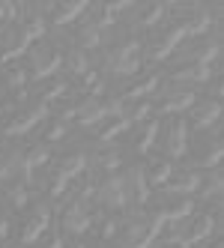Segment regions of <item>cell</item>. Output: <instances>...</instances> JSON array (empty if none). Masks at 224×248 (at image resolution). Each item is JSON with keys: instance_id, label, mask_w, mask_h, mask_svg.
Returning <instances> with one entry per match:
<instances>
[{"instance_id": "obj_11", "label": "cell", "mask_w": 224, "mask_h": 248, "mask_svg": "<svg viewBox=\"0 0 224 248\" xmlns=\"http://www.w3.org/2000/svg\"><path fill=\"white\" fill-rule=\"evenodd\" d=\"M200 186H203V176L197 173V170H182V173H174L170 180L162 186L164 191H170V194H194V191H200Z\"/></svg>"}, {"instance_id": "obj_44", "label": "cell", "mask_w": 224, "mask_h": 248, "mask_svg": "<svg viewBox=\"0 0 224 248\" xmlns=\"http://www.w3.org/2000/svg\"><path fill=\"white\" fill-rule=\"evenodd\" d=\"M15 248H24V245H15Z\"/></svg>"}, {"instance_id": "obj_30", "label": "cell", "mask_w": 224, "mask_h": 248, "mask_svg": "<svg viewBox=\"0 0 224 248\" xmlns=\"http://www.w3.org/2000/svg\"><path fill=\"white\" fill-rule=\"evenodd\" d=\"M9 203H12L15 209H24V206L30 203V186L12 183V186H9Z\"/></svg>"}, {"instance_id": "obj_43", "label": "cell", "mask_w": 224, "mask_h": 248, "mask_svg": "<svg viewBox=\"0 0 224 248\" xmlns=\"http://www.w3.org/2000/svg\"><path fill=\"white\" fill-rule=\"evenodd\" d=\"M75 248H84V245H81V242H78V245H75Z\"/></svg>"}, {"instance_id": "obj_7", "label": "cell", "mask_w": 224, "mask_h": 248, "mask_svg": "<svg viewBox=\"0 0 224 248\" xmlns=\"http://www.w3.org/2000/svg\"><path fill=\"white\" fill-rule=\"evenodd\" d=\"M212 233H215V216H212V212H203V216H197V218L192 221V227H188L185 233H179V248L206 242Z\"/></svg>"}, {"instance_id": "obj_37", "label": "cell", "mask_w": 224, "mask_h": 248, "mask_svg": "<svg viewBox=\"0 0 224 248\" xmlns=\"http://www.w3.org/2000/svg\"><path fill=\"white\" fill-rule=\"evenodd\" d=\"M66 183H69V180H63L60 173H54V176H51V183H48V186H51L48 194H51V198H60V194L66 191Z\"/></svg>"}, {"instance_id": "obj_22", "label": "cell", "mask_w": 224, "mask_h": 248, "mask_svg": "<svg viewBox=\"0 0 224 248\" xmlns=\"http://www.w3.org/2000/svg\"><path fill=\"white\" fill-rule=\"evenodd\" d=\"M75 42H78V48H81V51H87V48H99L105 39H102V30H99V24H96V21H84V24L78 27Z\"/></svg>"}, {"instance_id": "obj_33", "label": "cell", "mask_w": 224, "mask_h": 248, "mask_svg": "<svg viewBox=\"0 0 224 248\" xmlns=\"http://www.w3.org/2000/svg\"><path fill=\"white\" fill-rule=\"evenodd\" d=\"M66 90H69V84H66V81H54V84H48V87H45V93H42V105H51L54 99H63V96H66Z\"/></svg>"}, {"instance_id": "obj_10", "label": "cell", "mask_w": 224, "mask_h": 248, "mask_svg": "<svg viewBox=\"0 0 224 248\" xmlns=\"http://www.w3.org/2000/svg\"><path fill=\"white\" fill-rule=\"evenodd\" d=\"M90 224H93L90 209H87V203H81V201H75L72 206L63 212V230H66V233H87Z\"/></svg>"}, {"instance_id": "obj_32", "label": "cell", "mask_w": 224, "mask_h": 248, "mask_svg": "<svg viewBox=\"0 0 224 248\" xmlns=\"http://www.w3.org/2000/svg\"><path fill=\"white\" fill-rule=\"evenodd\" d=\"M192 209H194V201H192V198H185V201H179L177 206L164 209V216H167V224H174V221H182V218H188V216H192Z\"/></svg>"}, {"instance_id": "obj_27", "label": "cell", "mask_w": 224, "mask_h": 248, "mask_svg": "<svg viewBox=\"0 0 224 248\" xmlns=\"http://www.w3.org/2000/svg\"><path fill=\"white\" fill-rule=\"evenodd\" d=\"M3 78H6V87H9V90H24V84H27V69L18 66V63H9L6 72H3Z\"/></svg>"}, {"instance_id": "obj_40", "label": "cell", "mask_w": 224, "mask_h": 248, "mask_svg": "<svg viewBox=\"0 0 224 248\" xmlns=\"http://www.w3.org/2000/svg\"><path fill=\"white\" fill-rule=\"evenodd\" d=\"M9 233H12V224L0 218V239H9Z\"/></svg>"}, {"instance_id": "obj_23", "label": "cell", "mask_w": 224, "mask_h": 248, "mask_svg": "<svg viewBox=\"0 0 224 248\" xmlns=\"http://www.w3.org/2000/svg\"><path fill=\"white\" fill-rule=\"evenodd\" d=\"M63 66H69V72L72 75H87L90 72V60H87V51H81V48H72L69 54H63Z\"/></svg>"}, {"instance_id": "obj_24", "label": "cell", "mask_w": 224, "mask_h": 248, "mask_svg": "<svg viewBox=\"0 0 224 248\" xmlns=\"http://www.w3.org/2000/svg\"><path fill=\"white\" fill-rule=\"evenodd\" d=\"M159 84H162L159 75H149V78H144V81H134L129 90H126L123 102H126V99H144V96H152V93L159 90Z\"/></svg>"}, {"instance_id": "obj_17", "label": "cell", "mask_w": 224, "mask_h": 248, "mask_svg": "<svg viewBox=\"0 0 224 248\" xmlns=\"http://www.w3.org/2000/svg\"><path fill=\"white\" fill-rule=\"evenodd\" d=\"M21 158H24L21 150H6L3 155H0V183H15V180H18Z\"/></svg>"}, {"instance_id": "obj_3", "label": "cell", "mask_w": 224, "mask_h": 248, "mask_svg": "<svg viewBox=\"0 0 224 248\" xmlns=\"http://www.w3.org/2000/svg\"><path fill=\"white\" fill-rule=\"evenodd\" d=\"M33 69H27V81H42V78H51L57 72V69L63 66V54L57 48H33V57H30Z\"/></svg>"}, {"instance_id": "obj_14", "label": "cell", "mask_w": 224, "mask_h": 248, "mask_svg": "<svg viewBox=\"0 0 224 248\" xmlns=\"http://www.w3.org/2000/svg\"><path fill=\"white\" fill-rule=\"evenodd\" d=\"M48 162H51V150H48V144H39V147L27 150V153H24V158H21L24 186H30V183H33V170L42 168V165H48Z\"/></svg>"}, {"instance_id": "obj_45", "label": "cell", "mask_w": 224, "mask_h": 248, "mask_svg": "<svg viewBox=\"0 0 224 248\" xmlns=\"http://www.w3.org/2000/svg\"><path fill=\"white\" fill-rule=\"evenodd\" d=\"M0 102H3V96H0Z\"/></svg>"}, {"instance_id": "obj_12", "label": "cell", "mask_w": 224, "mask_h": 248, "mask_svg": "<svg viewBox=\"0 0 224 248\" xmlns=\"http://www.w3.org/2000/svg\"><path fill=\"white\" fill-rule=\"evenodd\" d=\"M194 129L197 132H206V129H215L218 123H221V102L218 99H206L200 102L197 108H194Z\"/></svg>"}, {"instance_id": "obj_1", "label": "cell", "mask_w": 224, "mask_h": 248, "mask_svg": "<svg viewBox=\"0 0 224 248\" xmlns=\"http://www.w3.org/2000/svg\"><path fill=\"white\" fill-rule=\"evenodd\" d=\"M108 66H111V72L119 75V78L134 75L137 69H141V39H126V42H119L117 48H111Z\"/></svg>"}, {"instance_id": "obj_38", "label": "cell", "mask_w": 224, "mask_h": 248, "mask_svg": "<svg viewBox=\"0 0 224 248\" xmlns=\"http://www.w3.org/2000/svg\"><path fill=\"white\" fill-rule=\"evenodd\" d=\"M119 227H123V221H119V218H108L105 224H102V236H105V239H114Z\"/></svg>"}, {"instance_id": "obj_34", "label": "cell", "mask_w": 224, "mask_h": 248, "mask_svg": "<svg viewBox=\"0 0 224 248\" xmlns=\"http://www.w3.org/2000/svg\"><path fill=\"white\" fill-rule=\"evenodd\" d=\"M119 165H123V155H119V150H111V153H102V155H99V168H102V170H117Z\"/></svg>"}, {"instance_id": "obj_31", "label": "cell", "mask_w": 224, "mask_h": 248, "mask_svg": "<svg viewBox=\"0 0 224 248\" xmlns=\"http://www.w3.org/2000/svg\"><path fill=\"white\" fill-rule=\"evenodd\" d=\"M156 138H159V120H149V126L144 129L141 140H137V153L147 155V153L152 150V144H156Z\"/></svg>"}, {"instance_id": "obj_6", "label": "cell", "mask_w": 224, "mask_h": 248, "mask_svg": "<svg viewBox=\"0 0 224 248\" xmlns=\"http://www.w3.org/2000/svg\"><path fill=\"white\" fill-rule=\"evenodd\" d=\"M197 165L200 168H218V162L224 158V147H221V140H218V129H209L206 135H200L197 140Z\"/></svg>"}, {"instance_id": "obj_36", "label": "cell", "mask_w": 224, "mask_h": 248, "mask_svg": "<svg viewBox=\"0 0 224 248\" xmlns=\"http://www.w3.org/2000/svg\"><path fill=\"white\" fill-rule=\"evenodd\" d=\"M45 138H48V144H57V140H63V138H66V123H63V120L54 123V126L45 132Z\"/></svg>"}, {"instance_id": "obj_29", "label": "cell", "mask_w": 224, "mask_h": 248, "mask_svg": "<svg viewBox=\"0 0 224 248\" xmlns=\"http://www.w3.org/2000/svg\"><path fill=\"white\" fill-rule=\"evenodd\" d=\"M167 9H170V3H152V6L144 9V15H141V21H137V24H141V27H156L164 18Z\"/></svg>"}, {"instance_id": "obj_16", "label": "cell", "mask_w": 224, "mask_h": 248, "mask_svg": "<svg viewBox=\"0 0 224 248\" xmlns=\"http://www.w3.org/2000/svg\"><path fill=\"white\" fill-rule=\"evenodd\" d=\"M194 105V93L192 90H170L167 99L159 105V114H182Z\"/></svg>"}, {"instance_id": "obj_20", "label": "cell", "mask_w": 224, "mask_h": 248, "mask_svg": "<svg viewBox=\"0 0 224 248\" xmlns=\"http://www.w3.org/2000/svg\"><path fill=\"white\" fill-rule=\"evenodd\" d=\"M212 78V66H185L174 72V84H206Z\"/></svg>"}, {"instance_id": "obj_9", "label": "cell", "mask_w": 224, "mask_h": 248, "mask_svg": "<svg viewBox=\"0 0 224 248\" xmlns=\"http://www.w3.org/2000/svg\"><path fill=\"white\" fill-rule=\"evenodd\" d=\"M45 9H48L54 24H72L90 9V3H84V0H69V3H45Z\"/></svg>"}, {"instance_id": "obj_42", "label": "cell", "mask_w": 224, "mask_h": 248, "mask_svg": "<svg viewBox=\"0 0 224 248\" xmlns=\"http://www.w3.org/2000/svg\"><path fill=\"white\" fill-rule=\"evenodd\" d=\"M212 248H224V245H221V242H215V245H212Z\"/></svg>"}, {"instance_id": "obj_35", "label": "cell", "mask_w": 224, "mask_h": 248, "mask_svg": "<svg viewBox=\"0 0 224 248\" xmlns=\"http://www.w3.org/2000/svg\"><path fill=\"white\" fill-rule=\"evenodd\" d=\"M18 3H3L0 0V24H6V21H15V15H18Z\"/></svg>"}, {"instance_id": "obj_46", "label": "cell", "mask_w": 224, "mask_h": 248, "mask_svg": "<svg viewBox=\"0 0 224 248\" xmlns=\"http://www.w3.org/2000/svg\"><path fill=\"white\" fill-rule=\"evenodd\" d=\"M167 248H174V245H167Z\"/></svg>"}, {"instance_id": "obj_5", "label": "cell", "mask_w": 224, "mask_h": 248, "mask_svg": "<svg viewBox=\"0 0 224 248\" xmlns=\"http://www.w3.org/2000/svg\"><path fill=\"white\" fill-rule=\"evenodd\" d=\"M48 117V105H33V108H27V111H21V114H15L9 123H3V135L6 138H18V135H27L36 123H42Z\"/></svg>"}, {"instance_id": "obj_4", "label": "cell", "mask_w": 224, "mask_h": 248, "mask_svg": "<svg viewBox=\"0 0 224 248\" xmlns=\"http://www.w3.org/2000/svg\"><path fill=\"white\" fill-rule=\"evenodd\" d=\"M63 120H78L81 126H96V123L108 120V111H105V102H102V99L87 96L84 102H78L75 108H69L63 114Z\"/></svg>"}, {"instance_id": "obj_21", "label": "cell", "mask_w": 224, "mask_h": 248, "mask_svg": "<svg viewBox=\"0 0 224 248\" xmlns=\"http://www.w3.org/2000/svg\"><path fill=\"white\" fill-rule=\"evenodd\" d=\"M129 188L134 191V203L137 206H144L149 201V183H147V173H144L141 165L132 168V173H129Z\"/></svg>"}, {"instance_id": "obj_19", "label": "cell", "mask_w": 224, "mask_h": 248, "mask_svg": "<svg viewBox=\"0 0 224 248\" xmlns=\"http://www.w3.org/2000/svg\"><path fill=\"white\" fill-rule=\"evenodd\" d=\"M84 170H87V153H72V155H66L63 162H60V168H57V173L63 176V180H78Z\"/></svg>"}, {"instance_id": "obj_41", "label": "cell", "mask_w": 224, "mask_h": 248, "mask_svg": "<svg viewBox=\"0 0 224 248\" xmlns=\"http://www.w3.org/2000/svg\"><path fill=\"white\" fill-rule=\"evenodd\" d=\"M45 248H63V239H60V236H54V239H51Z\"/></svg>"}, {"instance_id": "obj_39", "label": "cell", "mask_w": 224, "mask_h": 248, "mask_svg": "<svg viewBox=\"0 0 224 248\" xmlns=\"http://www.w3.org/2000/svg\"><path fill=\"white\" fill-rule=\"evenodd\" d=\"M149 114H152V105H149V102H144V105H137L134 120H149Z\"/></svg>"}, {"instance_id": "obj_2", "label": "cell", "mask_w": 224, "mask_h": 248, "mask_svg": "<svg viewBox=\"0 0 224 248\" xmlns=\"http://www.w3.org/2000/svg\"><path fill=\"white\" fill-rule=\"evenodd\" d=\"M96 198H99V203H102V206H108V209H114V212L126 209V206H129V201H132L129 176H119V173L108 176V180L102 183V188L96 191Z\"/></svg>"}, {"instance_id": "obj_15", "label": "cell", "mask_w": 224, "mask_h": 248, "mask_svg": "<svg viewBox=\"0 0 224 248\" xmlns=\"http://www.w3.org/2000/svg\"><path fill=\"white\" fill-rule=\"evenodd\" d=\"M182 39H185V27H182V21H179L177 27H170L164 36L159 39V45L149 51V57H152V60H164V57H170V54H174V48H177Z\"/></svg>"}, {"instance_id": "obj_25", "label": "cell", "mask_w": 224, "mask_h": 248, "mask_svg": "<svg viewBox=\"0 0 224 248\" xmlns=\"http://www.w3.org/2000/svg\"><path fill=\"white\" fill-rule=\"evenodd\" d=\"M144 173L149 186H164L174 176V162H152L149 168H144Z\"/></svg>"}, {"instance_id": "obj_26", "label": "cell", "mask_w": 224, "mask_h": 248, "mask_svg": "<svg viewBox=\"0 0 224 248\" xmlns=\"http://www.w3.org/2000/svg\"><path fill=\"white\" fill-rule=\"evenodd\" d=\"M221 188H224V176H221V170H212V173L203 180L200 194H203L206 201H215V198H221Z\"/></svg>"}, {"instance_id": "obj_13", "label": "cell", "mask_w": 224, "mask_h": 248, "mask_svg": "<svg viewBox=\"0 0 224 248\" xmlns=\"http://www.w3.org/2000/svg\"><path fill=\"white\" fill-rule=\"evenodd\" d=\"M185 153H188V123L179 117L170 123V132H167V155L182 158Z\"/></svg>"}, {"instance_id": "obj_28", "label": "cell", "mask_w": 224, "mask_h": 248, "mask_svg": "<svg viewBox=\"0 0 224 248\" xmlns=\"http://www.w3.org/2000/svg\"><path fill=\"white\" fill-rule=\"evenodd\" d=\"M129 129H132V120H126V117H119V120H114V123H111V126H105V129L99 132V140H102V144H111L114 138H119V135H126Z\"/></svg>"}, {"instance_id": "obj_18", "label": "cell", "mask_w": 224, "mask_h": 248, "mask_svg": "<svg viewBox=\"0 0 224 248\" xmlns=\"http://www.w3.org/2000/svg\"><path fill=\"white\" fill-rule=\"evenodd\" d=\"M221 57V42L218 39H206L203 45H197L192 51V66H215V60Z\"/></svg>"}, {"instance_id": "obj_8", "label": "cell", "mask_w": 224, "mask_h": 248, "mask_svg": "<svg viewBox=\"0 0 224 248\" xmlns=\"http://www.w3.org/2000/svg\"><path fill=\"white\" fill-rule=\"evenodd\" d=\"M48 224H51V212L45 209V206H33V216L24 221V227H21V245L27 248V245H33L45 230H48Z\"/></svg>"}]
</instances>
